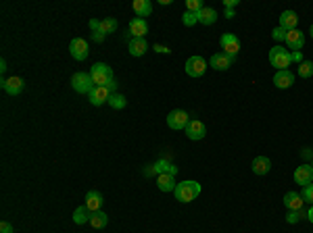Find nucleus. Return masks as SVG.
<instances>
[{"label":"nucleus","mask_w":313,"mask_h":233,"mask_svg":"<svg viewBox=\"0 0 313 233\" xmlns=\"http://www.w3.org/2000/svg\"><path fill=\"white\" fill-rule=\"evenodd\" d=\"M2 90H4V94H8V96H19L21 92H23V88H25V81H23L21 77H17V75H13V77H8V79H2Z\"/></svg>","instance_id":"nucleus-10"},{"label":"nucleus","mask_w":313,"mask_h":233,"mask_svg":"<svg viewBox=\"0 0 313 233\" xmlns=\"http://www.w3.org/2000/svg\"><path fill=\"white\" fill-rule=\"evenodd\" d=\"M148 50V44L144 38H132L130 40V54L132 56H144Z\"/></svg>","instance_id":"nucleus-22"},{"label":"nucleus","mask_w":313,"mask_h":233,"mask_svg":"<svg viewBox=\"0 0 313 233\" xmlns=\"http://www.w3.org/2000/svg\"><path fill=\"white\" fill-rule=\"evenodd\" d=\"M286 29L284 27H280V25H278V27H274V31H272V38L276 40V42H284L286 40Z\"/></svg>","instance_id":"nucleus-33"},{"label":"nucleus","mask_w":313,"mask_h":233,"mask_svg":"<svg viewBox=\"0 0 313 233\" xmlns=\"http://www.w3.org/2000/svg\"><path fill=\"white\" fill-rule=\"evenodd\" d=\"M0 233H13V225H10L8 221H2V223H0Z\"/></svg>","instance_id":"nucleus-36"},{"label":"nucleus","mask_w":313,"mask_h":233,"mask_svg":"<svg viewBox=\"0 0 313 233\" xmlns=\"http://www.w3.org/2000/svg\"><path fill=\"white\" fill-rule=\"evenodd\" d=\"M307 219H309V223H313V204H311V208L307 211Z\"/></svg>","instance_id":"nucleus-45"},{"label":"nucleus","mask_w":313,"mask_h":233,"mask_svg":"<svg viewBox=\"0 0 313 233\" xmlns=\"http://www.w3.org/2000/svg\"><path fill=\"white\" fill-rule=\"evenodd\" d=\"M301 196H303V200H305V202L313 204V183L305 185V188H303V192H301Z\"/></svg>","instance_id":"nucleus-34"},{"label":"nucleus","mask_w":313,"mask_h":233,"mask_svg":"<svg viewBox=\"0 0 313 233\" xmlns=\"http://www.w3.org/2000/svg\"><path fill=\"white\" fill-rule=\"evenodd\" d=\"M130 33L134 38H144L146 33H148V23L146 19H140V17H136L130 21Z\"/></svg>","instance_id":"nucleus-17"},{"label":"nucleus","mask_w":313,"mask_h":233,"mask_svg":"<svg viewBox=\"0 0 313 233\" xmlns=\"http://www.w3.org/2000/svg\"><path fill=\"white\" fill-rule=\"evenodd\" d=\"M0 71H2V73L6 71V61H4V58H2V61H0Z\"/></svg>","instance_id":"nucleus-46"},{"label":"nucleus","mask_w":313,"mask_h":233,"mask_svg":"<svg viewBox=\"0 0 313 233\" xmlns=\"http://www.w3.org/2000/svg\"><path fill=\"white\" fill-rule=\"evenodd\" d=\"M88 98H90V102L94 104V107H102L104 102H109L111 92H109L107 88H98V86H94V88H92V92L88 94Z\"/></svg>","instance_id":"nucleus-14"},{"label":"nucleus","mask_w":313,"mask_h":233,"mask_svg":"<svg viewBox=\"0 0 313 233\" xmlns=\"http://www.w3.org/2000/svg\"><path fill=\"white\" fill-rule=\"evenodd\" d=\"M157 52H163V54H169V48H165V46H155Z\"/></svg>","instance_id":"nucleus-43"},{"label":"nucleus","mask_w":313,"mask_h":233,"mask_svg":"<svg viewBox=\"0 0 313 233\" xmlns=\"http://www.w3.org/2000/svg\"><path fill=\"white\" fill-rule=\"evenodd\" d=\"M184 133H186V137L192 139V142H199V139H203V137L207 135V127H205V123L199 121V119H190V123L186 125Z\"/></svg>","instance_id":"nucleus-7"},{"label":"nucleus","mask_w":313,"mask_h":233,"mask_svg":"<svg viewBox=\"0 0 313 233\" xmlns=\"http://www.w3.org/2000/svg\"><path fill=\"white\" fill-rule=\"evenodd\" d=\"M303 204H305L303 196L297 194V192H288V194L284 196V206L288 208V211H301V208H303Z\"/></svg>","instance_id":"nucleus-19"},{"label":"nucleus","mask_w":313,"mask_h":233,"mask_svg":"<svg viewBox=\"0 0 313 233\" xmlns=\"http://www.w3.org/2000/svg\"><path fill=\"white\" fill-rule=\"evenodd\" d=\"M219 46L224 48L226 54L236 56L240 50V40H238V36H234V33H224V36L219 38Z\"/></svg>","instance_id":"nucleus-9"},{"label":"nucleus","mask_w":313,"mask_h":233,"mask_svg":"<svg viewBox=\"0 0 313 233\" xmlns=\"http://www.w3.org/2000/svg\"><path fill=\"white\" fill-rule=\"evenodd\" d=\"M132 8H134L136 17H140V19H144V17H148L150 13H153V4H150V0H134Z\"/></svg>","instance_id":"nucleus-21"},{"label":"nucleus","mask_w":313,"mask_h":233,"mask_svg":"<svg viewBox=\"0 0 313 233\" xmlns=\"http://www.w3.org/2000/svg\"><path fill=\"white\" fill-rule=\"evenodd\" d=\"M69 52H71V56L75 61H86L88 54H90V46L84 38H73L71 44H69Z\"/></svg>","instance_id":"nucleus-6"},{"label":"nucleus","mask_w":313,"mask_h":233,"mask_svg":"<svg viewBox=\"0 0 313 233\" xmlns=\"http://www.w3.org/2000/svg\"><path fill=\"white\" fill-rule=\"evenodd\" d=\"M297 25H299V15L295 13V10H284V13L280 15V27H284L286 31L297 29Z\"/></svg>","instance_id":"nucleus-20"},{"label":"nucleus","mask_w":313,"mask_h":233,"mask_svg":"<svg viewBox=\"0 0 313 233\" xmlns=\"http://www.w3.org/2000/svg\"><path fill=\"white\" fill-rule=\"evenodd\" d=\"M98 71H113V69L107 65V63H94L90 69V73H98Z\"/></svg>","instance_id":"nucleus-35"},{"label":"nucleus","mask_w":313,"mask_h":233,"mask_svg":"<svg viewBox=\"0 0 313 233\" xmlns=\"http://www.w3.org/2000/svg\"><path fill=\"white\" fill-rule=\"evenodd\" d=\"M203 8H205L203 0H188L186 2V10H190V13H201Z\"/></svg>","instance_id":"nucleus-31"},{"label":"nucleus","mask_w":313,"mask_h":233,"mask_svg":"<svg viewBox=\"0 0 313 233\" xmlns=\"http://www.w3.org/2000/svg\"><path fill=\"white\" fill-rule=\"evenodd\" d=\"M109 223V215L104 213V211H96V213H92L90 217V225L94 227V229H104Z\"/></svg>","instance_id":"nucleus-23"},{"label":"nucleus","mask_w":313,"mask_h":233,"mask_svg":"<svg viewBox=\"0 0 313 233\" xmlns=\"http://www.w3.org/2000/svg\"><path fill=\"white\" fill-rule=\"evenodd\" d=\"M215 21H217V13L211 6H205L199 13V23H203V25H213Z\"/></svg>","instance_id":"nucleus-25"},{"label":"nucleus","mask_w":313,"mask_h":233,"mask_svg":"<svg viewBox=\"0 0 313 233\" xmlns=\"http://www.w3.org/2000/svg\"><path fill=\"white\" fill-rule=\"evenodd\" d=\"M293 84H295V73L288 71V69H284V71H278L274 75V86L278 90H286V88H291Z\"/></svg>","instance_id":"nucleus-12"},{"label":"nucleus","mask_w":313,"mask_h":233,"mask_svg":"<svg viewBox=\"0 0 313 233\" xmlns=\"http://www.w3.org/2000/svg\"><path fill=\"white\" fill-rule=\"evenodd\" d=\"M102 194L100 192H96V190H90L88 194H86V206H88V211L90 213H96V211H100V206H102Z\"/></svg>","instance_id":"nucleus-18"},{"label":"nucleus","mask_w":313,"mask_h":233,"mask_svg":"<svg viewBox=\"0 0 313 233\" xmlns=\"http://www.w3.org/2000/svg\"><path fill=\"white\" fill-rule=\"evenodd\" d=\"M190 123V115L186 111H182V109H176V111H171L167 115V125H169V129H186V125Z\"/></svg>","instance_id":"nucleus-4"},{"label":"nucleus","mask_w":313,"mask_h":233,"mask_svg":"<svg viewBox=\"0 0 313 233\" xmlns=\"http://www.w3.org/2000/svg\"><path fill=\"white\" fill-rule=\"evenodd\" d=\"M176 175H171V173H161L157 175V188L161 192H173L176 190Z\"/></svg>","instance_id":"nucleus-15"},{"label":"nucleus","mask_w":313,"mask_h":233,"mask_svg":"<svg viewBox=\"0 0 313 233\" xmlns=\"http://www.w3.org/2000/svg\"><path fill=\"white\" fill-rule=\"evenodd\" d=\"M115 29H117V21H115L113 17H107L100 21V31L104 33V36H109V33H113Z\"/></svg>","instance_id":"nucleus-29"},{"label":"nucleus","mask_w":313,"mask_h":233,"mask_svg":"<svg viewBox=\"0 0 313 233\" xmlns=\"http://www.w3.org/2000/svg\"><path fill=\"white\" fill-rule=\"evenodd\" d=\"M201 192H203L201 183H199V181H192V179L180 181V183L176 185V190H173V194H176V200H180V202H184V204L196 200V198L201 196Z\"/></svg>","instance_id":"nucleus-1"},{"label":"nucleus","mask_w":313,"mask_h":233,"mask_svg":"<svg viewBox=\"0 0 313 233\" xmlns=\"http://www.w3.org/2000/svg\"><path fill=\"white\" fill-rule=\"evenodd\" d=\"M305 215H307V213L303 211V208H301V211H291V213H288V217H286V221L293 225V223H299V219L305 217Z\"/></svg>","instance_id":"nucleus-32"},{"label":"nucleus","mask_w":313,"mask_h":233,"mask_svg":"<svg viewBox=\"0 0 313 233\" xmlns=\"http://www.w3.org/2000/svg\"><path fill=\"white\" fill-rule=\"evenodd\" d=\"M297 73H299V77H303V79L313 77V61H303V63L299 65Z\"/></svg>","instance_id":"nucleus-28"},{"label":"nucleus","mask_w":313,"mask_h":233,"mask_svg":"<svg viewBox=\"0 0 313 233\" xmlns=\"http://www.w3.org/2000/svg\"><path fill=\"white\" fill-rule=\"evenodd\" d=\"M104 38H107V36H104L102 31H94V33H92V40H94L96 44H102V42H104Z\"/></svg>","instance_id":"nucleus-37"},{"label":"nucleus","mask_w":313,"mask_h":233,"mask_svg":"<svg viewBox=\"0 0 313 233\" xmlns=\"http://www.w3.org/2000/svg\"><path fill=\"white\" fill-rule=\"evenodd\" d=\"M109 107L111 109H115V111H121V109H125V104H127V100H125V96L123 94H117V92H115V94H111V98H109Z\"/></svg>","instance_id":"nucleus-27"},{"label":"nucleus","mask_w":313,"mask_h":233,"mask_svg":"<svg viewBox=\"0 0 313 233\" xmlns=\"http://www.w3.org/2000/svg\"><path fill=\"white\" fill-rule=\"evenodd\" d=\"M286 46H288V50H293V52H301V48L305 46V33L301 31L299 27L297 29H291L286 33Z\"/></svg>","instance_id":"nucleus-8"},{"label":"nucleus","mask_w":313,"mask_h":233,"mask_svg":"<svg viewBox=\"0 0 313 233\" xmlns=\"http://www.w3.org/2000/svg\"><path fill=\"white\" fill-rule=\"evenodd\" d=\"M224 6L226 8H234V6H238V0H224Z\"/></svg>","instance_id":"nucleus-42"},{"label":"nucleus","mask_w":313,"mask_h":233,"mask_svg":"<svg viewBox=\"0 0 313 233\" xmlns=\"http://www.w3.org/2000/svg\"><path fill=\"white\" fill-rule=\"evenodd\" d=\"M71 86H73V90L77 92V94H90L92 88H94V81H92V75L90 73L77 71L71 77Z\"/></svg>","instance_id":"nucleus-3"},{"label":"nucleus","mask_w":313,"mask_h":233,"mask_svg":"<svg viewBox=\"0 0 313 233\" xmlns=\"http://www.w3.org/2000/svg\"><path fill=\"white\" fill-rule=\"evenodd\" d=\"M253 173L255 175H259V177H263V175H268L272 171V160L268 156H257L253 160V165H251Z\"/></svg>","instance_id":"nucleus-16"},{"label":"nucleus","mask_w":313,"mask_h":233,"mask_svg":"<svg viewBox=\"0 0 313 233\" xmlns=\"http://www.w3.org/2000/svg\"><path fill=\"white\" fill-rule=\"evenodd\" d=\"M224 15H226L228 19H234V17H236V15H234V10H232V8H226V13H224Z\"/></svg>","instance_id":"nucleus-44"},{"label":"nucleus","mask_w":313,"mask_h":233,"mask_svg":"<svg viewBox=\"0 0 313 233\" xmlns=\"http://www.w3.org/2000/svg\"><path fill=\"white\" fill-rule=\"evenodd\" d=\"M234 61H236V56H230L226 52H215L211 56V61H209V65H211L215 71H228L230 65L234 63Z\"/></svg>","instance_id":"nucleus-11"},{"label":"nucleus","mask_w":313,"mask_h":233,"mask_svg":"<svg viewBox=\"0 0 313 233\" xmlns=\"http://www.w3.org/2000/svg\"><path fill=\"white\" fill-rule=\"evenodd\" d=\"M90 75H92L94 86H98V88H107V84L113 79V71H98V73H90Z\"/></svg>","instance_id":"nucleus-26"},{"label":"nucleus","mask_w":313,"mask_h":233,"mask_svg":"<svg viewBox=\"0 0 313 233\" xmlns=\"http://www.w3.org/2000/svg\"><path fill=\"white\" fill-rule=\"evenodd\" d=\"M107 90L111 92V94H115V90H117V81H115V77L109 81V84H107Z\"/></svg>","instance_id":"nucleus-41"},{"label":"nucleus","mask_w":313,"mask_h":233,"mask_svg":"<svg viewBox=\"0 0 313 233\" xmlns=\"http://www.w3.org/2000/svg\"><path fill=\"white\" fill-rule=\"evenodd\" d=\"M88 25H90L92 33H94V31H100V21H98V19H90V23H88Z\"/></svg>","instance_id":"nucleus-39"},{"label":"nucleus","mask_w":313,"mask_h":233,"mask_svg":"<svg viewBox=\"0 0 313 233\" xmlns=\"http://www.w3.org/2000/svg\"><path fill=\"white\" fill-rule=\"evenodd\" d=\"M311 167H313V165H311Z\"/></svg>","instance_id":"nucleus-48"},{"label":"nucleus","mask_w":313,"mask_h":233,"mask_svg":"<svg viewBox=\"0 0 313 233\" xmlns=\"http://www.w3.org/2000/svg\"><path fill=\"white\" fill-rule=\"evenodd\" d=\"M309 33H311V38H313V23H311V27H309Z\"/></svg>","instance_id":"nucleus-47"},{"label":"nucleus","mask_w":313,"mask_h":233,"mask_svg":"<svg viewBox=\"0 0 313 233\" xmlns=\"http://www.w3.org/2000/svg\"><path fill=\"white\" fill-rule=\"evenodd\" d=\"M270 63L278 71H284V69H288V65H291V52L282 48V46H274L270 50Z\"/></svg>","instance_id":"nucleus-2"},{"label":"nucleus","mask_w":313,"mask_h":233,"mask_svg":"<svg viewBox=\"0 0 313 233\" xmlns=\"http://www.w3.org/2000/svg\"><path fill=\"white\" fill-rule=\"evenodd\" d=\"M142 173L146 175V177H153V175H157V171H155V165H146Z\"/></svg>","instance_id":"nucleus-40"},{"label":"nucleus","mask_w":313,"mask_h":233,"mask_svg":"<svg viewBox=\"0 0 313 233\" xmlns=\"http://www.w3.org/2000/svg\"><path fill=\"white\" fill-rule=\"evenodd\" d=\"M291 63L301 65V63H303V54H301V52H291Z\"/></svg>","instance_id":"nucleus-38"},{"label":"nucleus","mask_w":313,"mask_h":233,"mask_svg":"<svg viewBox=\"0 0 313 233\" xmlns=\"http://www.w3.org/2000/svg\"><path fill=\"white\" fill-rule=\"evenodd\" d=\"M184 69H186V75H190V77H203L205 71H207V61L203 56L194 54V56H190L186 61Z\"/></svg>","instance_id":"nucleus-5"},{"label":"nucleus","mask_w":313,"mask_h":233,"mask_svg":"<svg viewBox=\"0 0 313 233\" xmlns=\"http://www.w3.org/2000/svg\"><path fill=\"white\" fill-rule=\"evenodd\" d=\"M295 181L299 183V185H309V183H313V167L311 165H301V167H297V171H295Z\"/></svg>","instance_id":"nucleus-13"},{"label":"nucleus","mask_w":313,"mask_h":233,"mask_svg":"<svg viewBox=\"0 0 313 233\" xmlns=\"http://www.w3.org/2000/svg\"><path fill=\"white\" fill-rule=\"evenodd\" d=\"M90 217H92V213L88 211V206L84 204V206H79V208H75V211H73V223L75 225L90 223Z\"/></svg>","instance_id":"nucleus-24"},{"label":"nucleus","mask_w":313,"mask_h":233,"mask_svg":"<svg viewBox=\"0 0 313 233\" xmlns=\"http://www.w3.org/2000/svg\"><path fill=\"white\" fill-rule=\"evenodd\" d=\"M182 23L186 27H192L194 23H199V13H190V10H186V13L182 15Z\"/></svg>","instance_id":"nucleus-30"}]
</instances>
